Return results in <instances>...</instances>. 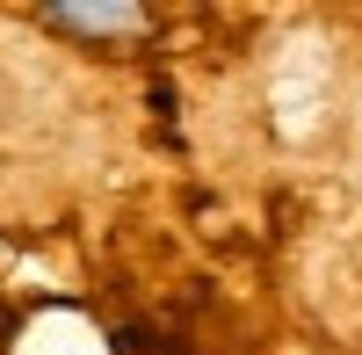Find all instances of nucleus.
I'll list each match as a JSON object with an SVG mask.
<instances>
[{
  "mask_svg": "<svg viewBox=\"0 0 362 355\" xmlns=\"http://www.w3.org/2000/svg\"><path fill=\"white\" fill-rule=\"evenodd\" d=\"M51 29H73V37H124V29H138L145 15L124 8V0H109V8H44Z\"/></svg>",
  "mask_w": 362,
  "mask_h": 355,
  "instance_id": "1",
  "label": "nucleus"
}]
</instances>
